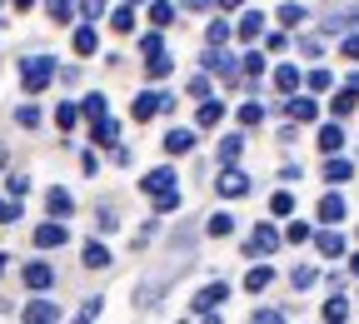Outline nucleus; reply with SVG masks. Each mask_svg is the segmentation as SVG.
Wrapping results in <instances>:
<instances>
[{
    "label": "nucleus",
    "mask_w": 359,
    "mask_h": 324,
    "mask_svg": "<svg viewBox=\"0 0 359 324\" xmlns=\"http://www.w3.org/2000/svg\"><path fill=\"white\" fill-rule=\"evenodd\" d=\"M11 6H15V11H30V6H35V0H11Z\"/></svg>",
    "instance_id": "obj_56"
},
{
    "label": "nucleus",
    "mask_w": 359,
    "mask_h": 324,
    "mask_svg": "<svg viewBox=\"0 0 359 324\" xmlns=\"http://www.w3.org/2000/svg\"><path fill=\"white\" fill-rule=\"evenodd\" d=\"M320 150H325V155L344 150V130H339V125H320Z\"/></svg>",
    "instance_id": "obj_26"
},
{
    "label": "nucleus",
    "mask_w": 359,
    "mask_h": 324,
    "mask_svg": "<svg viewBox=\"0 0 359 324\" xmlns=\"http://www.w3.org/2000/svg\"><path fill=\"white\" fill-rule=\"evenodd\" d=\"M259 30H264V15H259V11H245V15H240V25H235V35H240V40H255Z\"/></svg>",
    "instance_id": "obj_21"
},
{
    "label": "nucleus",
    "mask_w": 359,
    "mask_h": 324,
    "mask_svg": "<svg viewBox=\"0 0 359 324\" xmlns=\"http://www.w3.org/2000/svg\"><path fill=\"white\" fill-rule=\"evenodd\" d=\"M15 125L35 130V125H40V110H35V105H20V110H15Z\"/></svg>",
    "instance_id": "obj_45"
},
{
    "label": "nucleus",
    "mask_w": 359,
    "mask_h": 324,
    "mask_svg": "<svg viewBox=\"0 0 359 324\" xmlns=\"http://www.w3.org/2000/svg\"><path fill=\"white\" fill-rule=\"evenodd\" d=\"M309 235H314V229L294 220V224H285V235H280V240H290V245H309Z\"/></svg>",
    "instance_id": "obj_38"
},
{
    "label": "nucleus",
    "mask_w": 359,
    "mask_h": 324,
    "mask_svg": "<svg viewBox=\"0 0 359 324\" xmlns=\"http://www.w3.org/2000/svg\"><path fill=\"white\" fill-rule=\"evenodd\" d=\"M0 224H20V200H0Z\"/></svg>",
    "instance_id": "obj_47"
},
{
    "label": "nucleus",
    "mask_w": 359,
    "mask_h": 324,
    "mask_svg": "<svg viewBox=\"0 0 359 324\" xmlns=\"http://www.w3.org/2000/svg\"><path fill=\"white\" fill-rule=\"evenodd\" d=\"M215 190H219L224 200H240V195H250V175H245L240 165H224V170L215 175Z\"/></svg>",
    "instance_id": "obj_4"
},
{
    "label": "nucleus",
    "mask_w": 359,
    "mask_h": 324,
    "mask_svg": "<svg viewBox=\"0 0 359 324\" xmlns=\"http://www.w3.org/2000/svg\"><path fill=\"white\" fill-rule=\"evenodd\" d=\"M50 20L55 25H70L75 20V6H70V0H50Z\"/></svg>",
    "instance_id": "obj_39"
},
{
    "label": "nucleus",
    "mask_w": 359,
    "mask_h": 324,
    "mask_svg": "<svg viewBox=\"0 0 359 324\" xmlns=\"http://www.w3.org/2000/svg\"><path fill=\"white\" fill-rule=\"evenodd\" d=\"M0 170H6V145H0Z\"/></svg>",
    "instance_id": "obj_60"
},
{
    "label": "nucleus",
    "mask_w": 359,
    "mask_h": 324,
    "mask_svg": "<svg viewBox=\"0 0 359 324\" xmlns=\"http://www.w3.org/2000/svg\"><path fill=\"white\" fill-rule=\"evenodd\" d=\"M6 264H11V255H0V274H6Z\"/></svg>",
    "instance_id": "obj_58"
},
{
    "label": "nucleus",
    "mask_w": 359,
    "mask_h": 324,
    "mask_svg": "<svg viewBox=\"0 0 359 324\" xmlns=\"http://www.w3.org/2000/svg\"><path fill=\"white\" fill-rule=\"evenodd\" d=\"M314 280H320V269H314V264H299V269L290 274V285H294V290H309Z\"/></svg>",
    "instance_id": "obj_36"
},
{
    "label": "nucleus",
    "mask_w": 359,
    "mask_h": 324,
    "mask_svg": "<svg viewBox=\"0 0 359 324\" xmlns=\"http://www.w3.org/2000/svg\"><path fill=\"white\" fill-rule=\"evenodd\" d=\"M6 190H11L15 200H25V195H30V175H11V184H6Z\"/></svg>",
    "instance_id": "obj_46"
},
{
    "label": "nucleus",
    "mask_w": 359,
    "mask_h": 324,
    "mask_svg": "<svg viewBox=\"0 0 359 324\" xmlns=\"http://www.w3.org/2000/svg\"><path fill=\"white\" fill-rule=\"evenodd\" d=\"M155 50H165V45H160V30H150V35H140V55H155Z\"/></svg>",
    "instance_id": "obj_49"
},
{
    "label": "nucleus",
    "mask_w": 359,
    "mask_h": 324,
    "mask_svg": "<svg viewBox=\"0 0 359 324\" xmlns=\"http://www.w3.org/2000/svg\"><path fill=\"white\" fill-rule=\"evenodd\" d=\"M275 20H280V25H304V6H299V0H285Z\"/></svg>",
    "instance_id": "obj_32"
},
{
    "label": "nucleus",
    "mask_w": 359,
    "mask_h": 324,
    "mask_svg": "<svg viewBox=\"0 0 359 324\" xmlns=\"http://www.w3.org/2000/svg\"><path fill=\"white\" fill-rule=\"evenodd\" d=\"M320 314H325V319H330V324H334V319H344V314H349V299H344V295H339V290H334V295H330V304H325V309H320Z\"/></svg>",
    "instance_id": "obj_35"
},
{
    "label": "nucleus",
    "mask_w": 359,
    "mask_h": 324,
    "mask_svg": "<svg viewBox=\"0 0 359 324\" xmlns=\"http://www.w3.org/2000/svg\"><path fill=\"white\" fill-rule=\"evenodd\" d=\"M269 280H275V269H269V264H250L245 290H250V295H259V290H269Z\"/></svg>",
    "instance_id": "obj_19"
},
{
    "label": "nucleus",
    "mask_w": 359,
    "mask_h": 324,
    "mask_svg": "<svg viewBox=\"0 0 359 324\" xmlns=\"http://www.w3.org/2000/svg\"><path fill=\"white\" fill-rule=\"evenodd\" d=\"M349 90H354V95H359V70H354V75H349Z\"/></svg>",
    "instance_id": "obj_57"
},
{
    "label": "nucleus",
    "mask_w": 359,
    "mask_h": 324,
    "mask_svg": "<svg viewBox=\"0 0 359 324\" xmlns=\"http://www.w3.org/2000/svg\"><path fill=\"white\" fill-rule=\"evenodd\" d=\"M45 210H50V220H70V215H75V200H70V195L60 190V184H55V190L45 195Z\"/></svg>",
    "instance_id": "obj_12"
},
{
    "label": "nucleus",
    "mask_w": 359,
    "mask_h": 324,
    "mask_svg": "<svg viewBox=\"0 0 359 324\" xmlns=\"http://www.w3.org/2000/svg\"><path fill=\"white\" fill-rule=\"evenodd\" d=\"M235 55L230 50H224V45H210V55H205V70H219V75H235Z\"/></svg>",
    "instance_id": "obj_13"
},
{
    "label": "nucleus",
    "mask_w": 359,
    "mask_h": 324,
    "mask_svg": "<svg viewBox=\"0 0 359 324\" xmlns=\"http://www.w3.org/2000/svg\"><path fill=\"white\" fill-rule=\"evenodd\" d=\"M155 200V215H170V210H180V190L170 184V190H160V195H150Z\"/></svg>",
    "instance_id": "obj_33"
},
{
    "label": "nucleus",
    "mask_w": 359,
    "mask_h": 324,
    "mask_svg": "<svg viewBox=\"0 0 359 324\" xmlns=\"http://www.w3.org/2000/svg\"><path fill=\"white\" fill-rule=\"evenodd\" d=\"M354 105H359V95H354V90H339V95L330 100V110H334V115H349Z\"/></svg>",
    "instance_id": "obj_41"
},
{
    "label": "nucleus",
    "mask_w": 359,
    "mask_h": 324,
    "mask_svg": "<svg viewBox=\"0 0 359 324\" xmlns=\"http://www.w3.org/2000/svg\"><path fill=\"white\" fill-rule=\"evenodd\" d=\"M240 155H245V135H224L219 140V165H240Z\"/></svg>",
    "instance_id": "obj_18"
},
{
    "label": "nucleus",
    "mask_w": 359,
    "mask_h": 324,
    "mask_svg": "<svg viewBox=\"0 0 359 324\" xmlns=\"http://www.w3.org/2000/svg\"><path fill=\"white\" fill-rule=\"evenodd\" d=\"M135 6H140V0H125V6H115V11H110V25H115L120 35H130V30H135Z\"/></svg>",
    "instance_id": "obj_17"
},
{
    "label": "nucleus",
    "mask_w": 359,
    "mask_h": 324,
    "mask_svg": "<svg viewBox=\"0 0 359 324\" xmlns=\"http://www.w3.org/2000/svg\"><path fill=\"white\" fill-rule=\"evenodd\" d=\"M344 215H349L344 195H325V200H320V224H339Z\"/></svg>",
    "instance_id": "obj_14"
},
{
    "label": "nucleus",
    "mask_w": 359,
    "mask_h": 324,
    "mask_svg": "<svg viewBox=\"0 0 359 324\" xmlns=\"http://www.w3.org/2000/svg\"><path fill=\"white\" fill-rule=\"evenodd\" d=\"M224 299H230V285L215 280V285H205V290L190 299V309H195V319H219V304H224Z\"/></svg>",
    "instance_id": "obj_2"
},
{
    "label": "nucleus",
    "mask_w": 359,
    "mask_h": 324,
    "mask_svg": "<svg viewBox=\"0 0 359 324\" xmlns=\"http://www.w3.org/2000/svg\"><path fill=\"white\" fill-rule=\"evenodd\" d=\"M299 80H304V85L314 90V95H320V90H330V85H334V75H330V70H309V75H299Z\"/></svg>",
    "instance_id": "obj_37"
},
{
    "label": "nucleus",
    "mask_w": 359,
    "mask_h": 324,
    "mask_svg": "<svg viewBox=\"0 0 359 324\" xmlns=\"http://www.w3.org/2000/svg\"><path fill=\"white\" fill-rule=\"evenodd\" d=\"M170 70H175V60H170L165 50H155V55H145V75H150V80H165Z\"/></svg>",
    "instance_id": "obj_22"
},
{
    "label": "nucleus",
    "mask_w": 359,
    "mask_h": 324,
    "mask_svg": "<svg viewBox=\"0 0 359 324\" xmlns=\"http://www.w3.org/2000/svg\"><path fill=\"white\" fill-rule=\"evenodd\" d=\"M349 175H354V165H349V160H339V150H334V155L325 160V180H330V184H344Z\"/></svg>",
    "instance_id": "obj_20"
},
{
    "label": "nucleus",
    "mask_w": 359,
    "mask_h": 324,
    "mask_svg": "<svg viewBox=\"0 0 359 324\" xmlns=\"http://www.w3.org/2000/svg\"><path fill=\"white\" fill-rule=\"evenodd\" d=\"M349 269H354V274H359V255H354V259H349Z\"/></svg>",
    "instance_id": "obj_59"
},
{
    "label": "nucleus",
    "mask_w": 359,
    "mask_h": 324,
    "mask_svg": "<svg viewBox=\"0 0 359 324\" xmlns=\"http://www.w3.org/2000/svg\"><path fill=\"white\" fill-rule=\"evenodd\" d=\"M75 120H80V105H75V100L55 105V125H60V130H75Z\"/></svg>",
    "instance_id": "obj_34"
},
{
    "label": "nucleus",
    "mask_w": 359,
    "mask_h": 324,
    "mask_svg": "<svg viewBox=\"0 0 359 324\" xmlns=\"http://www.w3.org/2000/svg\"><path fill=\"white\" fill-rule=\"evenodd\" d=\"M230 35H235V25H224V20H210V30H205V40H210V45H224Z\"/></svg>",
    "instance_id": "obj_40"
},
{
    "label": "nucleus",
    "mask_w": 359,
    "mask_h": 324,
    "mask_svg": "<svg viewBox=\"0 0 359 324\" xmlns=\"http://www.w3.org/2000/svg\"><path fill=\"white\" fill-rule=\"evenodd\" d=\"M275 90H280V95H294V90H299V70L294 65H280L275 70Z\"/></svg>",
    "instance_id": "obj_27"
},
{
    "label": "nucleus",
    "mask_w": 359,
    "mask_h": 324,
    "mask_svg": "<svg viewBox=\"0 0 359 324\" xmlns=\"http://www.w3.org/2000/svg\"><path fill=\"white\" fill-rule=\"evenodd\" d=\"M205 229H210L215 240H224V235H235V215H224V210H219V215H210V220H205Z\"/></svg>",
    "instance_id": "obj_28"
},
{
    "label": "nucleus",
    "mask_w": 359,
    "mask_h": 324,
    "mask_svg": "<svg viewBox=\"0 0 359 324\" xmlns=\"http://www.w3.org/2000/svg\"><path fill=\"white\" fill-rule=\"evenodd\" d=\"M339 50H344V60H359V35H344Z\"/></svg>",
    "instance_id": "obj_53"
},
{
    "label": "nucleus",
    "mask_w": 359,
    "mask_h": 324,
    "mask_svg": "<svg viewBox=\"0 0 359 324\" xmlns=\"http://www.w3.org/2000/svg\"><path fill=\"white\" fill-rule=\"evenodd\" d=\"M240 65L250 70V80H259V75H264V55H259V50H250V55H245Z\"/></svg>",
    "instance_id": "obj_44"
},
{
    "label": "nucleus",
    "mask_w": 359,
    "mask_h": 324,
    "mask_svg": "<svg viewBox=\"0 0 359 324\" xmlns=\"http://www.w3.org/2000/svg\"><path fill=\"white\" fill-rule=\"evenodd\" d=\"M85 269H110V250H105L100 240L85 245Z\"/></svg>",
    "instance_id": "obj_25"
},
{
    "label": "nucleus",
    "mask_w": 359,
    "mask_h": 324,
    "mask_svg": "<svg viewBox=\"0 0 359 324\" xmlns=\"http://www.w3.org/2000/svg\"><path fill=\"white\" fill-rule=\"evenodd\" d=\"M259 120H264V105H259V100L240 105V125H259Z\"/></svg>",
    "instance_id": "obj_43"
},
{
    "label": "nucleus",
    "mask_w": 359,
    "mask_h": 324,
    "mask_svg": "<svg viewBox=\"0 0 359 324\" xmlns=\"http://www.w3.org/2000/svg\"><path fill=\"white\" fill-rule=\"evenodd\" d=\"M20 280H25V290L45 295V290L55 285V264H45V259H35V264H25V269H20Z\"/></svg>",
    "instance_id": "obj_6"
},
{
    "label": "nucleus",
    "mask_w": 359,
    "mask_h": 324,
    "mask_svg": "<svg viewBox=\"0 0 359 324\" xmlns=\"http://www.w3.org/2000/svg\"><path fill=\"white\" fill-rule=\"evenodd\" d=\"M80 11H85L90 20H100V15L110 11V0H80Z\"/></svg>",
    "instance_id": "obj_48"
},
{
    "label": "nucleus",
    "mask_w": 359,
    "mask_h": 324,
    "mask_svg": "<svg viewBox=\"0 0 359 324\" xmlns=\"http://www.w3.org/2000/svg\"><path fill=\"white\" fill-rule=\"evenodd\" d=\"M95 220H100V229H115V205H100Z\"/></svg>",
    "instance_id": "obj_51"
},
{
    "label": "nucleus",
    "mask_w": 359,
    "mask_h": 324,
    "mask_svg": "<svg viewBox=\"0 0 359 324\" xmlns=\"http://www.w3.org/2000/svg\"><path fill=\"white\" fill-rule=\"evenodd\" d=\"M165 150H170V155H190V150H195V130H170V135H165Z\"/></svg>",
    "instance_id": "obj_16"
},
{
    "label": "nucleus",
    "mask_w": 359,
    "mask_h": 324,
    "mask_svg": "<svg viewBox=\"0 0 359 324\" xmlns=\"http://www.w3.org/2000/svg\"><path fill=\"white\" fill-rule=\"evenodd\" d=\"M80 115H85V120H100V115H110V100L95 90V95H85V100H80Z\"/></svg>",
    "instance_id": "obj_24"
},
{
    "label": "nucleus",
    "mask_w": 359,
    "mask_h": 324,
    "mask_svg": "<svg viewBox=\"0 0 359 324\" xmlns=\"http://www.w3.org/2000/svg\"><path fill=\"white\" fill-rule=\"evenodd\" d=\"M70 45H75V55H95V50H100V35H95V25H80Z\"/></svg>",
    "instance_id": "obj_15"
},
{
    "label": "nucleus",
    "mask_w": 359,
    "mask_h": 324,
    "mask_svg": "<svg viewBox=\"0 0 359 324\" xmlns=\"http://www.w3.org/2000/svg\"><path fill=\"white\" fill-rule=\"evenodd\" d=\"M95 140H100V145H115V140H120V120L100 115V120H95Z\"/></svg>",
    "instance_id": "obj_29"
},
{
    "label": "nucleus",
    "mask_w": 359,
    "mask_h": 324,
    "mask_svg": "<svg viewBox=\"0 0 359 324\" xmlns=\"http://www.w3.org/2000/svg\"><path fill=\"white\" fill-rule=\"evenodd\" d=\"M190 95H200V100L210 95V80H205V75H195V80H190Z\"/></svg>",
    "instance_id": "obj_54"
},
{
    "label": "nucleus",
    "mask_w": 359,
    "mask_h": 324,
    "mask_svg": "<svg viewBox=\"0 0 359 324\" xmlns=\"http://www.w3.org/2000/svg\"><path fill=\"white\" fill-rule=\"evenodd\" d=\"M170 184H180V180H175L170 165H160V170H150V175L140 180V190H145V195H160V190H170Z\"/></svg>",
    "instance_id": "obj_11"
},
{
    "label": "nucleus",
    "mask_w": 359,
    "mask_h": 324,
    "mask_svg": "<svg viewBox=\"0 0 359 324\" xmlns=\"http://www.w3.org/2000/svg\"><path fill=\"white\" fill-rule=\"evenodd\" d=\"M250 319H259V324H280V319H285V309H255Z\"/></svg>",
    "instance_id": "obj_50"
},
{
    "label": "nucleus",
    "mask_w": 359,
    "mask_h": 324,
    "mask_svg": "<svg viewBox=\"0 0 359 324\" xmlns=\"http://www.w3.org/2000/svg\"><path fill=\"white\" fill-rule=\"evenodd\" d=\"M135 125L150 120V115H175V95H160V90H145V95H135Z\"/></svg>",
    "instance_id": "obj_3"
},
{
    "label": "nucleus",
    "mask_w": 359,
    "mask_h": 324,
    "mask_svg": "<svg viewBox=\"0 0 359 324\" xmlns=\"http://www.w3.org/2000/svg\"><path fill=\"white\" fill-rule=\"evenodd\" d=\"M344 25H359V11H330V35L344 30Z\"/></svg>",
    "instance_id": "obj_42"
},
{
    "label": "nucleus",
    "mask_w": 359,
    "mask_h": 324,
    "mask_svg": "<svg viewBox=\"0 0 359 324\" xmlns=\"http://www.w3.org/2000/svg\"><path fill=\"white\" fill-rule=\"evenodd\" d=\"M170 20H175V6H170V0H155V6H150V25L170 30Z\"/></svg>",
    "instance_id": "obj_30"
},
{
    "label": "nucleus",
    "mask_w": 359,
    "mask_h": 324,
    "mask_svg": "<svg viewBox=\"0 0 359 324\" xmlns=\"http://www.w3.org/2000/svg\"><path fill=\"white\" fill-rule=\"evenodd\" d=\"M100 304H105V299H85V304H80V319H100Z\"/></svg>",
    "instance_id": "obj_52"
},
{
    "label": "nucleus",
    "mask_w": 359,
    "mask_h": 324,
    "mask_svg": "<svg viewBox=\"0 0 359 324\" xmlns=\"http://www.w3.org/2000/svg\"><path fill=\"white\" fill-rule=\"evenodd\" d=\"M285 115H290L294 125H309V120H320V100H314V95H290Z\"/></svg>",
    "instance_id": "obj_8"
},
{
    "label": "nucleus",
    "mask_w": 359,
    "mask_h": 324,
    "mask_svg": "<svg viewBox=\"0 0 359 324\" xmlns=\"http://www.w3.org/2000/svg\"><path fill=\"white\" fill-rule=\"evenodd\" d=\"M215 6H219V11H240V6H245V0H215Z\"/></svg>",
    "instance_id": "obj_55"
},
{
    "label": "nucleus",
    "mask_w": 359,
    "mask_h": 324,
    "mask_svg": "<svg viewBox=\"0 0 359 324\" xmlns=\"http://www.w3.org/2000/svg\"><path fill=\"white\" fill-rule=\"evenodd\" d=\"M275 250H280V229L255 224V229H250V240H245V255H250V259H255V255L264 259V255H275Z\"/></svg>",
    "instance_id": "obj_5"
},
{
    "label": "nucleus",
    "mask_w": 359,
    "mask_h": 324,
    "mask_svg": "<svg viewBox=\"0 0 359 324\" xmlns=\"http://www.w3.org/2000/svg\"><path fill=\"white\" fill-rule=\"evenodd\" d=\"M70 240V229L60 224V220H50V224H35V250H60Z\"/></svg>",
    "instance_id": "obj_7"
},
{
    "label": "nucleus",
    "mask_w": 359,
    "mask_h": 324,
    "mask_svg": "<svg viewBox=\"0 0 359 324\" xmlns=\"http://www.w3.org/2000/svg\"><path fill=\"white\" fill-rule=\"evenodd\" d=\"M20 319H30V324H50V319H60V309H55V299H45V295H35L25 309H20Z\"/></svg>",
    "instance_id": "obj_9"
},
{
    "label": "nucleus",
    "mask_w": 359,
    "mask_h": 324,
    "mask_svg": "<svg viewBox=\"0 0 359 324\" xmlns=\"http://www.w3.org/2000/svg\"><path fill=\"white\" fill-rule=\"evenodd\" d=\"M50 80H55V60H50V55H30V60H20V85L30 90V95H35V90H45Z\"/></svg>",
    "instance_id": "obj_1"
},
{
    "label": "nucleus",
    "mask_w": 359,
    "mask_h": 324,
    "mask_svg": "<svg viewBox=\"0 0 359 324\" xmlns=\"http://www.w3.org/2000/svg\"><path fill=\"white\" fill-rule=\"evenodd\" d=\"M309 240H314V250H320L325 259H339L344 255V235H339V229H314Z\"/></svg>",
    "instance_id": "obj_10"
},
{
    "label": "nucleus",
    "mask_w": 359,
    "mask_h": 324,
    "mask_svg": "<svg viewBox=\"0 0 359 324\" xmlns=\"http://www.w3.org/2000/svg\"><path fill=\"white\" fill-rule=\"evenodd\" d=\"M269 215H280V220L294 215V195L290 190H275V195H269Z\"/></svg>",
    "instance_id": "obj_31"
},
{
    "label": "nucleus",
    "mask_w": 359,
    "mask_h": 324,
    "mask_svg": "<svg viewBox=\"0 0 359 324\" xmlns=\"http://www.w3.org/2000/svg\"><path fill=\"white\" fill-rule=\"evenodd\" d=\"M195 120H200V130H215V125H219V120H224V105H219V100H210V95H205V105H200V115H195Z\"/></svg>",
    "instance_id": "obj_23"
}]
</instances>
